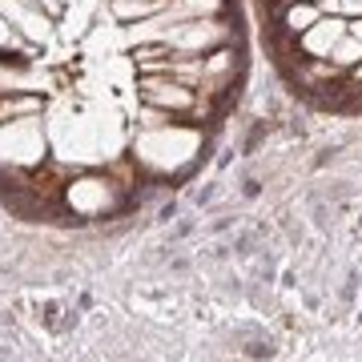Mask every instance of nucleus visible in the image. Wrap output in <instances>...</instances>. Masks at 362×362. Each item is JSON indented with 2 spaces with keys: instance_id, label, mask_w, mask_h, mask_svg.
<instances>
[{
  "instance_id": "nucleus-1",
  "label": "nucleus",
  "mask_w": 362,
  "mask_h": 362,
  "mask_svg": "<svg viewBox=\"0 0 362 362\" xmlns=\"http://www.w3.org/2000/svg\"><path fill=\"white\" fill-rule=\"evenodd\" d=\"M202 153V133L185 125H145L133 141V161H141L153 173H177Z\"/></svg>"
},
{
  "instance_id": "nucleus-2",
  "label": "nucleus",
  "mask_w": 362,
  "mask_h": 362,
  "mask_svg": "<svg viewBox=\"0 0 362 362\" xmlns=\"http://www.w3.org/2000/svg\"><path fill=\"white\" fill-rule=\"evenodd\" d=\"M49 141L57 145V153L65 161H81V165L113 157L109 149H117V137H105V121L85 117V113H69L61 121H52Z\"/></svg>"
},
{
  "instance_id": "nucleus-3",
  "label": "nucleus",
  "mask_w": 362,
  "mask_h": 362,
  "mask_svg": "<svg viewBox=\"0 0 362 362\" xmlns=\"http://www.w3.org/2000/svg\"><path fill=\"white\" fill-rule=\"evenodd\" d=\"M49 153V133L40 125V113L0 121V165L8 169H33Z\"/></svg>"
},
{
  "instance_id": "nucleus-4",
  "label": "nucleus",
  "mask_w": 362,
  "mask_h": 362,
  "mask_svg": "<svg viewBox=\"0 0 362 362\" xmlns=\"http://www.w3.org/2000/svg\"><path fill=\"white\" fill-rule=\"evenodd\" d=\"M65 206L81 218H105L121 206V185L109 181L105 173H85L65 185Z\"/></svg>"
},
{
  "instance_id": "nucleus-5",
  "label": "nucleus",
  "mask_w": 362,
  "mask_h": 362,
  "mask_svg": "<svg viewBox=\"0 0 362 362\" xmlns=\"http://www.w3.org/2000/svg\"><path fill=\"white\" fill-rule=\"evenodd\" d=\"M230 40V28L226 21L218 16H197V21H177L169 25L153 45H165V49H177V52H206V49H218Z\"/></svg>"
},
{
  "instance_id": "nucleus-6",
  "label": "nucleus",
  "mask_w": 362,
  "mask_h": 362,
  "mask_svg": "<svg viewBox=\"0 0 362 362\" xmlns=\"http://www.w3.org/2000/svg\"><path fill=\"white\" fill-rule=\"evenodd\" d=\"M137 89H141V101H145V105L165 109V113H194V109H197L194 85H185V81L169 77V73H141Z\"/></svg>"
},
{
  "instance_id": "nucleus-7",
  "label": "nucleus",
  "mask_w": 362,
  "mask_h": 362,
  "mask_svg": "<svg viewBox=\"0 0 362 362\" xmlns=\"http://www.w3.org/2000/svg\"><path fill=\"white\" fill-rule=\"evenodd\" d=\"M0 13L4 21L28 40V45H49L52 37V16L37 4H28V0H0Z\"/></svg>"
},
{
  "instance_id": "nucleus-8",
  "label": "nucleus",
  "mask_w": 362,
  "mask_h": 362,
  "mask_svg": "<svg viewBox=\"0 0 362 362\" xmlns=\"http://www.w3.org/2000/svg\"><path fill=\"white\" fill-rule=\"evenodd\" d=\"M342 37H346V21H338V16H318V21L302 33V49L322 61V57H330V49H334Z\"/></svg>"
},
{
  "instance_id": "nucleus-9",
  "label": "nucleus",
  "mask_w": 362,
  "mask_h": 362,
  "mask_svg": "<svg viewBox=\"0 0 362 362\" xmlns=\"http://www.w3.org/2000/svg\"><path fill=\"white\" fill-rule=\"evenodd\" d=\"M33 73L25 65H4L0 61V93H33Z\"/></svg>"
},
{
  "instance_id": "nucleus-10",
  "label": "nucleus",
  "mask_w": 362,
  "mask_h": 362,
  "mask_svg": "<svg viewBox=\"0 0 362 362\" xmlns=\"http://www.w3.org/2000/svg\"><path fill=\"white\" fill-rule=\"evenodd\" d=\"M318 16H322V13L314 8V0H294V8L286 13V28H290V33H306Z\"/></svg>"
},
{
  "instance_id": "nucleus-11",
  "label": "nucleus",
  "mask_w": 362,
  "mask_h": 362,
  "mask_svg": "<svg viewBox=\"0 0 362 362\" xmlns=\"http://www.w3.org/2000/svg\"><path fill=\"white\" fill-rule=\"evenodd\" d=\"M330 61H334V65H342V69H346V65H358V61H362V40H354V37L346 33V37H342L334 49H330Z\"/></svg>"
},
{
  "instance_id": "nucleus-12",
  "label": "nucleus",
  "mask_w": 362,
  "mask_h": 362,
  "mask_svg": "<svg viewBox=\"0 0 362 362\" xmlns=\"http://www.w3.org/2000/svg\"><path fill=\"white\" fill-rule=\"evenodd\" d=\"M0 49H16V52H25V57H28V40L21 37L8 21H4V13H0Z\"/></svg>"
},
{
  "instance_id": "nucleus-13",
  "label": "nucleus",
  "mask_w": 362,
  "mask_h": 362,
  "mask_svg": "<svg viewBox=\"0 0 362 362\" xmlns=\"http://www.w3.org/2000/svg\"><path fill=\"white\" fill-rule=\"evenodd\" d=\"M28 4H37V8H45L49 16H57L61 8H65V0H28Z\"/></svg>"
},
{
  "instance_id": "nucleus-14",
  "label": "nucleus",
  "mask_w": 362,
  "mask_h": 362,
  "mask_svg": "<svg viewBox=\"0 0 362 362\" xmlns=\"http://www.w3.org/2000/svg\"><path fill=\"white\" fill-rule=\"evenodd\" d=\"M318 13H326V16L342 13V0H322V4H318Z\"/></svg>"
},
{
  "instance_id": "nucleus-15",
  "label": "nucleus",
  "mask_w": 362,
  "mask_h": 362,
  "mask_svg": "<svg viewBox=\"0 0 362 362\" xmlns=\"http://www.w3.org/2000/svg\"><path fill=\"white\" fill-rule=\"evenodd\" d=\"M346 33L354 40H362V16H354V21H346Z\"/></svg>"
},
{
  "instance_id": "nucleus-16",
  "label": "nucleus",
  "mask_w": 362,
  "mask_h": 362,
  "mask_svg": "<svg viewBox=\"0 0 362 362\" xmlns=\"http://www.w3.org/2000/svg\"><path fill=\"white\" fill-rule=\"evenodd\" d=\"M354 73H358V81H362V61H358V69H354Z\"/></svg>"
}]
</instances>
